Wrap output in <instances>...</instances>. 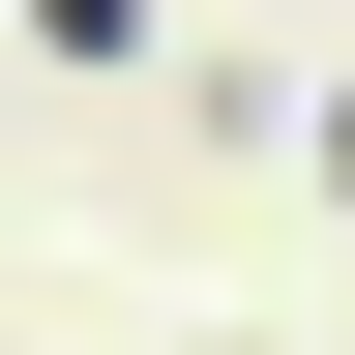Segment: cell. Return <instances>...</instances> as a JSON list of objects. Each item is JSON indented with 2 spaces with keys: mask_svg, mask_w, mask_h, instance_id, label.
Wrapping results in <instances>:
<instances>
[{
  "mask_svg": "<svg viewBox=\"0 0 355 355\" xmlns=\"http://www.w3.org/2000/svg\"><path fill=\"white\" fill-rule=\"evenodd\" d=\"M296 148H326V207H355V89H296Z\"/></svg>",
  "mask_w": 355,
  "mask_h": 355,
  "instance_id": "cell-1",
  "label": "cell"
}]
</instances>
